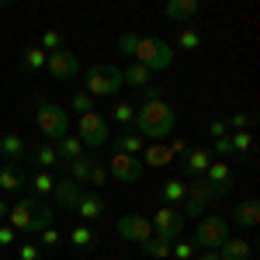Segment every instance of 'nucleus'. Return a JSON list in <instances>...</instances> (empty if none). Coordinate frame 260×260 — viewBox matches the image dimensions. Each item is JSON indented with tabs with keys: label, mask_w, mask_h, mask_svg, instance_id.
I'll return each mask as SVG.
<instances>
[{
	"label": "nucleus",
	"mask_w": 260,
	"mask_h": 260,
	"mask_svg": "<svg viewBox=\"0 0 260 260\" xmlns=\"http://www.w3.org/2000/svg\"><path fill=\"white\" fill-rule=\"evenodd\" d=\"M174 121H177L174 104H167V101H146L139 108V115H136V132H139L142 139L163 142L174 132Z\"/></svg>",
	"instance_id": "1"
},
{
	"label": "nucleus",
	"mask_w": 260,
	"mask_h": 260,
	"mask_svg": "<svg viewBox=\"0 0 260 260\" xmlns=\"http://www.w3.org/2000/svg\"><path fill=\"white\" fill-rule=\"evenodd\" d=\"M121 87H125V80H121L118 66H101V62H94V66H87V73H83V90L94 101L111 98V94H118Z\"/></svg>",
	"instance_id": "2"
},
{
	"label": "nucleus",
	"mask_w": 260,
	"mask_h": 260,
	"mask_svg": "<svg viewBox=\"0 0 260 260\" xmlns=\"http://www.w3.org/2000/svg\"><path fill=\"white\" fill-rule=\"evenodd\" d=\"M132 59L139 62V66H146L149 73H160V70H167L174 62V45L163 42V39H146V35H139V45H136Z\"/></svg>",
	"instance_id": "3"
},
{
	"label": "nucleus",
	"mask_w": 260,
	"mask_h": 260,
	"mask_svg": "<svg viewBox=\"0 0 260 260\" xmlns=\"http://www.w3.org/2000/svg\"><path fill=\"white\" fill-rule=\"evenodd\" d=\"M229 229H233V222L222 219V215H201V219L194 222L191 243H194L198 250H222V243L229 240Z\"/></svg>",
	"instance_id": "4"
},
{
	"label": "nucleus",
	"mask_w": 260,
	"mask_h": 260,
	"mask_svg": "<svg viewBox=\"0 0 260 260\" xmlns=\"http://www.w3.org/2000/svg\"><path fill=\"white\" fill-rule=\"evenodd\" d=\"M35 125L42 128L45 139L59 142L62 136H70V111H62L59 104H52V101H39V108H35Z\"/></svg>",
	"instance_id": "5"
},
{
	"label": "nucleus",
	"mask_w": 260,
	"mask_h": 260,
	"mask_svg": "<svg viewBox=\"0 0 260 260\" xmlns=\"http://www.w3.org/2000/svg\"><path fill=\"white\" fill-rule=\"evenodd\" d=\"M77 139L83 142V149L90 146V149H104L108 142H111V121L104 118L101 111H87L80 115V132H77Z\"/></svg>",
	"instance_id": "6"
},
{
	"label": "nucleus",
	"mask_w": 260,
	"mask_h": 260,
	"mask_svg": "<svg viewBox=\"0 0 260 260\" xmlns=\"http://www.w3.org/2000/svg\"><path fill=\"white\" fill-rule=\"evenodd\" d=\"M149 225H153V236H160L167 243L184 236V215H180V208H170V205H160L156 215L149 219Z\"/></svg>",
	"instance_id": "7"
},
{
	"label": "nucleus",
	"mask_w": 260,
	"mask_h": 260,
	"mask_svg": "<svg viewBox=\"0 0 260 260\" xmlns=\"http://www.w3.org/2000/svg\"><path fill=\"white\" fill-rule=\"evenodd\" d=\"M45 70H49V77L59 83H70L80 77V56L77 52H70V49H59V52H52L49 59H45Z\"/></svg>",
	"instance_id": "8"
},
{
	"label": "nucleus",
	"mask_w": 260,
	"mask_h": 260,
	"mask_svg": "<svg viewBox=\"0 0 260 260\" xmlns=\"http://www.w3.org/2000/svg\"><path fill=\"white\" fill-rule=\"evenodd\" d=\"M108 174L118 180V184H136V180H142L146 167H142L139 156H128V153H111V160H108Z\"/></svg>",
	"instance_id": "9"
},
{
	"label": "nucleus",
	"mask_w": 260,
	"mask_h": 260,
	"mask_svg": "<svg viewBox=\"0 0 260 260\" xmlns=\"http://www.w3.org/2000/svg\"><path fill=\"white\" fill-rule=\"evenodd\" d=\"M115 233H118L121 240L128 243H146L149 236H153V225H149V219L146 215H121L118 222H115Z\"/></svg>",
	"instance_id": "10"
},
{
	"label": "nucleus",
	"mask_w": 260,
	"mask_h": 260,
	"mask_svg": "<svg viewBox=\"0 0 260 260\" xmlns=\"http://www.w3.org/2000/svg\"><path fill=\"white\" fill-rule=\"evenodd\" d=\"M83 194H87L83 184H77L73 177H56V187H52V201H56V208L77 212V205H80Z\"/></svg>",
	"instance_id": "11"
},
{
	"label": "nucleus",
	"mask_w": 260,
	"mask_h": 260,
	"mask_svg": "<svg viewBox=\"0 0 260 260\" xmlns=\"http://www.w3.org/2000/svg\"><path fill=\"white\" fill-rule=\"evenodd\" d=\"M35 205H39V198H31V194H21V198L11 205V212H7V225H11L14 233H28V222H31V212H35Z\"/></svg>",
	"instance_id": "12"
},
{
	"label": "nucleus",
	"mask_w": 260,
	"mask_h": 260,
	"mask_svg": "<svg viewBox=\"0 0 260 260\" xmlns=\"http://www.w3.org/2000/svg\"><path fill=\"white\" fill-rule=\"evenodd\" d=\"M205 180L215 187L219 198H225V194L233 191V170H229V163H225V160H212V167L205 170Z\"/></svg>",
	"instance_id": "13"
},
{
	"label": "nucleus",
	"mask_w": 260,
	"mask_h": 260,
	"mask_svg": "<svg viewBox=\"0 0 260 260\" xmlns=\"http://www.w3.org/2000/svg\"><path fill=\"white\" fill-rule=\"evenodd\" d=\"M28 187V177L21 170V163H4L0 167V191L4 194H21Z\"/></svg>",
	"instance_id": "14"
},
{
	"label": "nucleus",
	"mask_w": 260,
	"mask_h": 260,
	"mask_svg": "<svg viewBox=\"0 0 260 260\" xmlns=\"http://www.w3.org/2000/svg\"><path fill=\"white\" fill-rule=\"evenodd\" d=\"M233 222L240 225V229H257L260 225V205L257 198H243L233 205Z\"/></svg>",
	"instance_id": "15"
},
{
	"label": "nucleus",
	"mask_w": 260,
	"mask_h": 260,
	"mask_svg": "<svg viewBox=\"0 0 260 260\" xmlns=\"http://www.w3.org/2000/svg\"><path fill=\"white\" fill-rule=\"evenodd\" d=\"M180 167H184L187 177H205V170L212 167V153H208L205 146H194V149L184 153V163H180Z\"/></svg>",
	"instance_id": "16"
},
{
	"label": "nucleus",
	"mask_w": 260,
	"mask_h": 260,
	"mask_svg": "<svg viewBox=\"0 0 260 260\" xmlns=\"http://www.w3.org/2000/svg\"><path fill=\"white\" fill-rule=\"evenodd\" d=\"M111 146H115V153H128V156H139L142 149H146V139H142L136 128H121L118 136H111Z\"/></svg>",
	"instance_id": "17"
},
{
	"label": "nucleus",
	"mask_w": 260,
	"mask_h": 260,
	"mask_svg": "<svg viewBox=\"0 0 260 260\" xmlns=\"http://www.w3.org/2000/svg\"><path fill=\"white\" fill-rule=\"evenodd\" d=\"M198 11H201L198 0H170V4L163 7V14H167V18H174V21H180V28H184L187 21L194 18Z\"/></svg>",
	"instance_id": "18"
},
{
	"label": "nucleus",
	"mask_w": 260,
	"mask_h": 260,
	"mask_svg": "<svg viewBox=\"0 0 260 260\" xmlns=\"http://www.w3.org/2000/svg\"><path fill=\"white\" fill-rule=\"evenodd\" d=\"M139 160H142V167H170V163H174V153H170L163 142H146Z\"/></svg>",
	"instance_id": "19"
},
{
	"label": "nucleus",
	"mask_w": 260,
	"mask_h": 260,
	"mask_svg": "<svg viewBox=\"0 0 260 260\" xmlns=\"http://www.w3.org/2000/svg\"><path fill=\"white\" fill-rule=\"evenodd\" d=\"M184 194H187V184H184V177H167V180H163V187H160L163 205L177 208V205H184Z\"/></svg>",
	"instance_id": "20"
},
{
	"label": "nucleus",
	"mask_w": 260,
	"mask_h": 260,
	"mask_svg": "<svg viewBox=\"0 0 260 260\" xmlns=\"http://www.w3.org/2000/svg\"><path fill=\"white\" fill-rule=\"evenodd\" d=\"M28 187H31V198H52V187H56V177L49 174V170H35L31 177H28Z\"/></svg>",
	"instance_id": "21"
},
{
	"label": "nucleus",
	"mask_w": 260,
	"mask_h": 260,
	"mask_svg": "<svg viewBox=\"0 0 260 260\" xmlns=\"http://www.w3.org/2000/svg\"><path fill=\"white\" fill-rule=\"evenodd\" d=\"M153 77H156V73H149V70L139 66V62H128V66L121 70V80L128 83V87H136V90H146V87L153 83Z\"/></svg>",
	"instance_id": "22"
},
{
	"label": "nucleus",
	"mask_w": 260,
	"mask_h": 260,
	"mask_svg": "<svg viewBox=\"0 0 260 260\" xmlns=\"http://www.w3.org/2000/svg\"><path fill=\"white\" fill-rule=\"evenodd\" d=\"M77 215L83 219V225L98 222L101 215H104V201H101V194H83L80 205H77Z\"/></svg>",
	"instance_id": "23"
},
{
	"label": "nucleus",
	"mask_w": 260,
	"mask_h": 260,
	"mask_svg": "<svg viewBox=\"0 0 260 260\" xmlns=\"http://www.w3.org/2000/svg\"><path fill=\"white\" fill-rule=\"evenodd\" d=\"M0 156L7 163H21V156H24V139L14 136V132H4L0 136Z\"/></svg>",
	"instance_id": "24"
},
{
	"label": "nucleus",
	"mask_w": 260,
	"mask_h": 260,
	"mask_svg": "<svg viewBox=\"0 0 260 260\" xmlns=\"http://www.w3.org/2000/svg\"><path fill=\"white\" fill-rule=\"evenodd\" d=\"M219 257L222 260H250V257H253V246H250L246 240H233V236H229V240L222 243Z\"/></svg>",
	"instance_id": "25"
},
{
	"label": "nucleus",
	"mask_w": 260,
	"mask_h": 260,
	"mask_svg": "<svg viewBox=\"0 0 260 260\" xmlns=\"http://www.w3.org/2000/svg\"><path fill=\"white\" fill-rule=\"evenodd\" d=\"M136 115H139V108H136L132 101H118V104L111 108L108 121H118L121 128H136Z\"/></svg>",
	"instance_id": "26"
},
{
	"label": "nucleus",
	"mask_w": 260,
	"mask_h": 260,
	"mask_svg": "<svg viewBox=\"0 0 260 260\" xmlns=\"http://www.w3.org/2000/svg\"><path fill=\"white\" fill-rule=\"evenodd\" d=\"M52 222H56V212H52L45 201H39V205H35V212H31V222H28V233H31V236H39L42 229H49Z\"/></svg>",
	"instance_id": "27"
},
{
	"label": "nucleus",
	"mask_w": 260,
	"mask_h": 260,
	"mask_svg": "<svg viewBox=\"0 0 260 260\" xmlns=\"http://www.w3.org/2000/svg\"><path fill=\"white\" fill-rule=\"evenodd\" d=\"M31 160H35V167H39V170H49V174H52V170L62 163L59 153H56V146H49V142H42L39 149L31 153Z\"/></svg>",
	"instance_id": "28"
},
{
	"label": "nucleus",
	"mask_w": 260,
	"mask_h": 260,
	"mask_svg": "<svg viewBox=\"0 0 260 260\" xmlns=\"http://www.w3.org/2000/svg\"><path fill=\"white\" fill-rule=\"evenodd\" d=\"M94 156H87V153H83L80 160H70L66 163V167H70V174H66V177H73L77 180V184H87V180H90V170H94Z\"/></svg>",
	"instance_id": "29"
},
{
	"label": "nucleus",
	"mask_w": 260,
	"mask_h": 260,
	"mask_svg": "<svg viewBox=\"0 0 260 260\" xmlns=\"http://www.w3.org/2000/svg\"><path fill=\"white\" fill-rule=\"evenodd\" d=\"M56 153H59V160H80L83 156V142L77 139V136H62L59 142H56Z\"/></svg>",
	"instance_id": "30"
},
{
	"label": "nucleus",
	"mask_w": 260,
	"mask_h": 260,
	"mask_svg": "<svg viewBox=\"0 0 260 260\" xmlns=\"http://www.w3.org/2000/svg\"><path fill=\"white\" fill-rule=\"evenodd\" d=\"M39 49L45 52V56H52V52H59V49H66V35H62L59 28H45V31H42Z\"/></svg>",
	"instance_id": "31"
},
{
	"label": "nucleus",
	"mask_w": 260,
	"mask_h": 260,
	"mask_svg": "<svg viewBox=\"0 0 260 260\" xmlns=\"http://www.w3.org/2000/svg\"><path fill=\"white\" fill-rule=\"evenodd\" d=\"M174 45L184 49V52H194V49H201V31L191 28V24H184V28L177 31V39H174Z\"/></svg>",
	"instance_id": "32"
},
{
	"label": "nucleus",
	"mask_w": 260,
	"mask_h": 260,
	"mask_svg": "<svg viewBox=\"0 0 260 260\" xmlns=\"http://www.w3.org/2000/svg\"><path fill=\"white\" fill-rule=\"evenodd\" d=\"M70 243H73L77 250H94V246H98V236H94V229H90V225H73Z\"/></svg>",
	"instance_id": "33"
},
{
	"label": "nucleus",
	"mask_w": 260,
	"mask_h": 260,
	"mask_svg": "<svg viewBox=\"0 0 260 260\" xmlns=\"http://www.w3.org/2000/svg\"><path fill=\"white\" fill-rule=\"evenodd\" d=\"M45 59H49V56L42 52L39 45H31V49H24V52H21V66H24L28 73H39V70H45Z\"/></svg>",
	"instance_id": "34"
},
{
	"label": "nucleus",
	"mask_w": 260,
	"mask_h": 260,
	"mask_svg": "<svg viewBox=\"0 0 260 260\" xmlns=\"http://www.w3.org/2000/svg\"><path fill=\"white\" fill-rule=\"evenodd\" d=\"M142 253L146 257H156V260H167L170 257V243L160 240V236H149V240L142 243Z\"/></svg>",
	"instance_id": "35"
},
{
	"label": "nucleus",
	"mask_w": 260,
	"mask_h": 260,
	"mask_svg": "<svg viewBox=\"0 0 260 260\" xmlns=\"http://www.w3.org/2000/svg\"><path fill=\"white\" fill-rule=\"evenodd\" d=\"M170 257H174V260H194V257H198V246L180 236V240L170 243Z\"/></svg>",
	"instance_id": "36"
},
{
	"label": "nucleus",
	"mask_w": 260,
	"mask_h": 260,
	"mask_svg": "<svg viewBox=\"0 0 260 260\" xmlns=\"http://www.w3.org/2000/svg\"><path fill=\"white\" fill-rule=\"evenodd\" d=\"M73 111H77V115H87V111H98V101L90 98V94H87L83 87H77V90H73Z\"/></svg>",
	"instance_id": "37"
},
{
	"label": "nucleus",
	"mask_w": 260,
	"mask_h": 260,
	"mask_svg": "<svg viewBox=\"0 0 260 260\" xmlns=\"http://www.w3.org/2000/svg\"><path fill=\"white\" fill-rule=\"evenodd\" d=\"M229 146H233V153L250 156V153H253V136H250V132H233V136H229Z\"/></svg>",
	"instance_id": "38"
},
{
	"label": "nucleus",
	"mask_w": 260,
	"mask_h": 260,
	"mask_svg": "<svg viewBox=\"0 0 260 260\" xmlns=\"http://www.w3.org/2000/svg\"><path fill=\"white\" fill-rule=\"evenodd\" d=\"M39 240H42V250H45V246L56 250V246L62 243V233L56 229V225H49V229H42V233H39Z\"/></svg>",
	"instance_id": "39"
},
{
	"label": "nucleus",
	"mask_w": 260,
	"mask_h": 260,
	"mask_svg": "<svg viewBox=\"0 0 260 260\" xmlns=\"http://www.w3.org/2000/svg\"><path fill=\"white\" fill-rule=\"evenodd\" d=\"M136 45H139V31H125V35L118 39V52H121V56H132Z\"/></svg>",
	"instance_id": "40"
},
{
	"label": "nucleus",
	"mask_w": 260,
	"mask_h": 260,
	"mask_svg": "<svg viewBox=\"0 0 260 260\" xmlns=\"http://www.w3.org/2000/svg\"><path fill=\"white\" fill-rule=\"evenodd\" d=\"M225 125H229V128H236V132H250V125H253V118H250L246 111H236V115H233V118L225 121Z\"/></svg>",
	"instance_id": "41"
},
{
	"label": "nucleus",
	"mask_w": 260,
	"mask_h": 260,
	"mask_svg": "<svg viewBox=\"0 0 260 260\" xmlns=\"http://www.w3.org/2000/svg\"><path fill=\"white\" fill-rule=\"evenodd\" d=\"M18 260H42V246L39 243H21L18 246Z\"/></svg>",
	"instance_id": "42"
},
{
	"label": "nucleus",
	"mask_w": 260,
	"mask_h": 260,
	"mask_svg": "<svg viewBox=\"0 0 260 260\" xmlns=\"http://www.w3.org/2000/svg\"><path fill=\"white\" fill-rule=\"evenodd\" d=\"M208 136H212V142L225 139V136H229V125H225L222 118H212V121H208Z\"/></svg>",
	"instance_id": "43"
},
{
	"label": "nucleus",
	"mask_w": 260,
	"mask_h": 260,
	"mask_svg": "<svg viewBox=\"0 0 260 260\" xmlns=\"http://www.w3.org/2000/svg\"><path fill=\"white\" fill-rule=\"evenodd\" d=\"M18 243V233L7 225V222H0V250H7V246H14Z\"/></svg>",
	"instance_id": "44"
},
{
	"label": "nucleus",
	"mask_w": 260,
	"mask_h": 260,
	"mask_svg": "<svg viewBox=\"0 0 260 260\" xmlns=\"http://www.w3.org/2000/svg\"><path fill=\"white\" fill-rule=\"evenodd\" d=\"M111 177V174H108V167H104V163H94V170H90V184H104V180Z\"/></svg>",
	"instance_id": "45"
},
{
	"label": "nucleus",
	"mask_w": 260,
	"mask_h": 260,
	"mask_svg": "<svg viewBox=\"0 0 260 260\" xmlns=\"http://www.w3.org/2000/svg\"><path fill=\"white\" fill-rule=\"evenodd\" d=\"M212 146H215V153H219V160H225V156H233V146H229V136H225V139H215Z\"/></svg>",
	"instance_id": "46"
},
{
	"label": "nucleus",
	"mask_w": 260,
	"mask_h": 260,
	"mask_svg": "<svg viewBox=\"0 0 260 260\" xmlns=\"http://www.w3.org/2000/svg\"><path fill=\"white\" fill-rule=\"evenodd\" d=\"M142 98H146V101H163V87H160V83H149V87L142 90Z\"/></svg>",
	"instance_id": "47"
},
{
	"label": "nucleus",
	"mask_w": 260,
	"mask_h": 260,
	"mask_svg": "<svg viewBox=\"0 0 260 260\" xmlns=\"http://www.w3.org/2000/svg\"><path fill=\"white\" fill-rule=\"evenodd\" d=\"M167 149H170L174 156H177V153H180V156H184V153H187V142H184V139H174V142H170V146H167Z\"/></svg>",
	"instance_id": "48"
},
{
	"label": "nucleus",
	"mask_w": 260,
	"mask_h": 260,
	"mask_svg": "<svg viewBox=\"0 0 260 260\" xmlns=\"http://www.w3.org/2000/svg\"><path fill=\"white\" fill-rule=\"evenodd\" d=\"M194 260H222V257H219V250H201Z\"/></svg>",
	"instance_id": "49"
},
{
	"label": "nucleus",
	"mask_w": 260,
	"mask_h": 260,
	"mask_svg": "<svg viewBox=\"0 0 260 260\" xmlns=\"http://www.w3.org/2000/svg\"><path fill=\"white\" fill-rule=\"evenodd\" d=\"M7 212H11V201L0 198V222H7Z\"/></svg>",
	"instance_id": "50"
},
{
	"label": "nucleus",
	"mask_w": 260,
	"mask_h": 260,
	"mask_svg": "<svg viewBox=\"0 0 260 260\" xmlns=\"http://www.w3.org/2000/svg\"><path fill=\"white\" fill-rule=\"evenodd\" d=\"M0 7H4V4H0Z\"/></svg>",
	"instance_id": "51"
}]
</instances>
